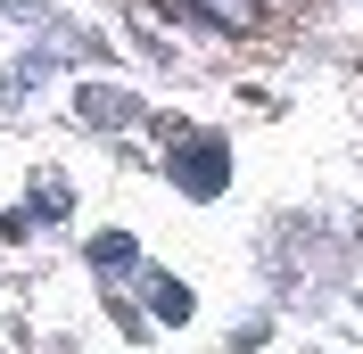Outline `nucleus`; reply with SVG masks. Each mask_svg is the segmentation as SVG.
Listing matches in <instances>:
<instances>
[{"label":"nucleus","mask_w":363,"mask_h":354,"mask_svg":"<svg viewBox=\"0 0 363 354\" xmlns=\"http://www.w3.org/2000/svg\"><path fill=\"white\" fill-rule=\"evenodd\" d=\"M182 181H190L199 198H215V190H223V149H215V140H199V149H190V165H182Z\"/></svg>","instance_id":"nucleus-1"},{"label":"nucleus","mask_w":363,"mask_h":354,"mask_svg":"<svg viewBox=\"0 0 363 354\" xmlns=\"http://www.w3.org/2000/svg\"><path fill=\"white\" fill-rule=\"evenodd\" d=\"M149 305H157L165 321H190V288L182 280H149Z\"/></svg>","instance_id":"nucleus-3"},{"label":"nucleus","mask_w":363,"mask_h":354,"mask_svg":"<svg viewBox=\"0 0 363 354\" xmlns=\"http://www.w3.org/2000/svg\"><path fill=\"white\" fill-rule=\"evenodd\" d=\"M91 264H99V272H133V239H124V231L91 239Z\"/></svg>","instance_id":"nucleus-2"}]
</instances>
